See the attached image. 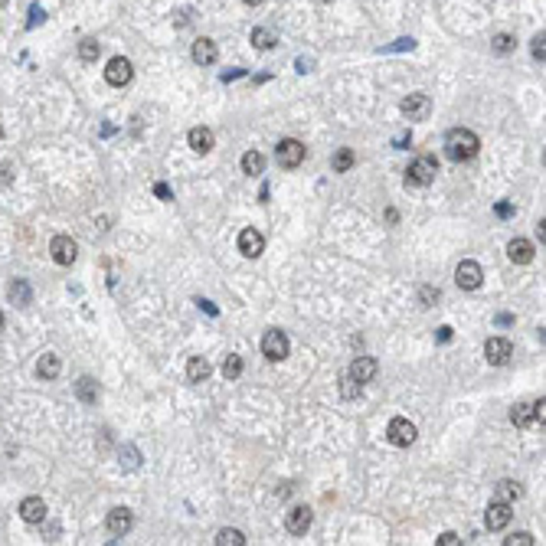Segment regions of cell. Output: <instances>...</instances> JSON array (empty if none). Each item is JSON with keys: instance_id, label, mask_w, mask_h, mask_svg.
Masks as SVG:
<instances>
[{"instance_id": "32", "label": "cell", "mask_w": 546, "mask_h": 546, "mask_svg": "<svg viewBox=\"0 0 546 546\" xmlns=\"http://www.w3.org/2000/svg\"><path fill=\"white\" fill-rule=\"evenodd\" d=\"M514 46H517V43H514V37H510V33H497V37H494V52H500V56L514 52Z\"/></svg>"}, {"instance_id": "30", "label": "cell", "mask_w": 546, "mask_h": 546, "mask_svg": "<svg viewBox=\"0 0 546 546\" xmlns=\"http://www.w3.org/2000/svg\"><path fill=\"white\" fill-rule=\"evenodd\" d=\"M523 491H520V485H517V481H500V485H497V500H517V497H520Z\"/></svg>"}, {"instance_id": "22", "label": "cell", "mask_w": 546, "mask_h": 546, "mask_svg": "<svg viewBox=\"0 0 546 546\" xmlns=\"http://www.w3.org/2000/svg\"><path fill=\"white\" fill-rule=\"evenodd\" d=\"M206 376H210V363L203 360V357H190L186 360V380L190 383H203Z\"/></svg>"}, {"instance_id": "48", "label": "cell", "mask_w": 546, "mask_h": 546, "mask_svg": "<svg viewBox=\"0 0 546 546\" xmlns=\"http://www.w3.org/2000/svg\"><path fill=\"white\" fill-rule=\"evenodd\" d=\"M3 3H7V0H0V7H3Z\"/></svg>"}, {"instance_id": "2", "label": "cell", "mask_w": 546, "mask_h": 546, "mask_svg": "<svg viewBox=\"0 0 546 546\" xmlns=\"http://www.w3.org/2000/svg\"><path fill=\"white\" fill-rule=\"evenodd\" d=\"M304 154H308V148H304L301 141H295V137H285V141H278V148H275V161L282 164L285 170H295V167L304 161Z\"/></svg>"}, {"instance_id": "40", "label": "cell", "mask_w": 546, "mask_h": 546, "mask_svg": "<svg viewBox=\"0 0 546 546\" xmlns=\"http://www.w3.org/2000/svg\"><path fill=\"white\" fill-rule=\"evenodd\" d=\"M154 193H157L161 199H174V193H170V186H167V184H157V186H154Z\"/></svg>"}, {"instance_id": "12", "label": "cell", "mask_w": 546, "mask_h": 546, "mask_svg": "<svg viewBox=\"0 0 546 546\" xmlns=\"http://www.w3.org/2000/svg\"><path fill=\"white\" fill-rule=\"evenodd\" d=\"M239 252L246 259H259L262 252H265V236H262L259 229H242L239 233Z\"/></svg>"}, {"instance_id": "26", "label": "cell", "mask_w": 546, "mask_h": 546, "mask_svg": "<svg viewBox=\"0 0 546 546\" xmlns=\"http://www.w3.org/2000/svg\"><path fill=\"white\" fill-rule=\"evenodd\" d=\"M275 43H278V39H275L272 30H265V26H255V30H252V46H255V50H272Z\"/></svg>"}, {"instance_id": "7", "label": "cell", "mask_w": 546, "mask_h": 546, "mask_svg": "<svg viewBox=\"0 0 546 546\" xmlns=\"http://www.w3.org/2000/svg\"><path fill=\"white\" fill-rule=\"evenodd\" d=\"M481 278H485V272H481V265L471 259H465L458 269H455V282H458V288H465V291L481 288Z\"/></svg>"}, {"instance_id": "47", "label": "cell", "mask_w": 546, "mask_h": 546, "mask_svg": "<svg viewBox=\"0 0 546 546\" xmlns=\"http://www.w3.org/2000/svg\"><path fill=\"white\" fill-rule=\"evenodd\" d=\"M318 3H331V0H318Z\"/></svg>"}, {"instance_id": "46", "label": "cell", "mask_w": 546, "mask_h": 546, "mask_svg": "<svg viewBox=\"0 0 546 546\" xmlns=\"http://www.w3.org/2000/svg\"><path fill=\"white\" fill-rule=\"evenodd\" d=\"M0 331H3V314H0Z\"/></svg>"}, {"instance_id": "5", "label": "cell", "mask_w": 546, "mask_h": 546, "mask_svg": "<svg viewBox=\"0 0 546 546\" xmlns=\"http://www.w3.org/2000/svg\"><path fill=\"white\" fill-rule=\"evenodd\" d=\"M402 115L409 118V121H425L429 118V112H432V99L425 95V92H412L409 99H402Z\"/></svg>"}, {"instance_id": "18", "label": "cell", "mask_w": 546, "mask_h": 546, "mask_svg": "<svg viewBox=\"0 0 546 546\" xmlns=\"http://www.w3.org/2000/svg\"><path fill=\"white\" fill-rule=\"evenodd\" d=\"M193 62H199V66H213L216 62V43L206 37H199L197 43H193Z\"/></svg>"}, {"instance_id": "15", "label": "cell", "mask_w": 546, "mask_h": 546, "mask_svg": "<svg viewBox=\"0 0 546 546\" xmlns=\"http://www.w3.org/2000/svg\"><path fill=\"white\" fill-rule=\"evenodd\" d=\"M376 370H380V363L373 360V357H357L353 367H350V380L353 383H370L373 376H376Z\"/></svg>"}, {"instance_id": "17", "label": "cell", "mask_w": 546, "mask_h": 546, "mask_svg": "<svg viewBox=\"0 0 546 546\" xmlns=\"http://www.w3.org/2000/svg\"><path fill=\"white\" fill-rule=\"evenodd\" d=\"M20 517H23L26 523L46 520V504H43V497H26L23 504H20Z\"/></svg>"}, {"instance_id": "16", "label": "cell", "mask_w": 546, "mask_h": 546, "mask_svg": "<svg viewBox=\"0 0 546 546\" xmlns=\"http://www.w3.org/2000/svg\"><path fill=\"white\" fill-rule=\"evenodd\" d=\"M534 242L530 239H510V246H507V255L510 262H517V265H527V262H534Z\"/></svg>"}, {"instance_id": "43", "label": "cell", "mask_w": 546, "mask_h": 546, "mask_svg": "<svg viewBox=\"0 0 546 546\" xmlns=\"http://www.w3.org/2000/svg\"><path fill=\"white\" fill-rule=\"evenodd\" d=\"M438 340L448 344V340H451V327H438Z\"/></svg>"}, {"instance_id": "9", "label": "cell", "mask_w": 546, "mask_h": 546, "mask_svg": "<svg viewBox=\"0 0 546 546\" xmlns=\"http://www.w3.org/2000/svg\"><path fill=\"white\" fill-rule=\"evenodd\" d=\"M50 252H52V262H56V265H72L75 255H79V246H75V239H69V236H56L50 242Z\"/></svg>"}, {"instance_id": "36", "label": "cell", "mask_w": 546, "mask_h": 546, "mask_svg": "<svg viewBox=\"0 0 546 546\" xmlns=\"http://www.w3.org/2000/svg\"><path fill=\"white\" fill-rule=\"evenodd\" d=\"M534 419H536L540 425L546 422V399H543V396H540V399L534 402Z\"/></svg>"}, {"instance_id": "19", "label": "cell", "mask_w": 546, "mask_h": 546, "mask_svg": "<svg viewBox=\"0 0 546 546\" xmlns=\"http://www.w3.org/2000/svg\"><path fill=\"white\" fill-rule=\"evenodd\" d=\"M186 141H190V148L197 150V154H210L213 150V131L210 128H193V131L186 135Z\"/></svg>"}, {"instance_id": "10", "label": "cell", "mask_w": 546, "mask_h": 546, "mask_svg": "<svg viewBox=\"0 0 546 546\" xmlns=\"http://www.w3.org/2000/svg\"><path fill=\"white\" fill-rule=\"evenodd\" d=\"M485 357L487 363H494V367H504V363L514 357V347H510L507 337H491L485 344Z\"/></svg>"}, {"instance_id": "21", "label": "cell", "mask_w": 546, "mask_h": 546, "mask_svg": "<svg viewBox=\"0 0 546 546\" xmlns=\"http://www.w3.org/2000/svg\"><path fill=\"white\" fill-rule=\"evenodd\" d=\"M59 370H62V360L56 357V353H43V357H39L37 373L43 376V380H56V376H59Z\"/></svg>"}, {"instance_id": "33", "label": "cell", "mask_w": 546, "mask_h": 546, "mask_svg": "<svg viewBox=\"0 0 546 546\" xmlns=\"http://www.w3.org/2000/svg\"><path fill=\"white\" fill-rule=\"evenodd\" d=\"M504 543H507V546H534L536 540H534L530 534H514V536H507Z\"/></svg>"}, {"instance_id": "24", "label": "cell", "mask_w": 546, "mask_h": 546, "mask_svg": "<svg viewBox=\"0 0 546 546\" xmlns=\"http://www.w3.org/2000/svg\"><path fill=\"white\" fill-rule=\"evenodd\" d=\"M353 164H357V154H353L350 148H340V150L334 154V161H331V167H334V174H347V170L353 167Z\"/></svg>"}, {"instance_id": "6", "label": "cell", "mask_w": 546, "mask_h": 546, "mask_svg": "<svg viewBox=\"0 0 546 546\" xmlns=\"http://www.w3.org/2000/svg\"><path fill=\"white\" fill-rule=\"evenodd\" d=\"M131 75H135V69H131V62L124 59V56H115V59H108V66H105V82L115 88L128 86Z\"/></svg>"}, {"instance_id": "14", "label": "cell", "mask_w": 546, "mask_h": 546, "mask_svg": "<svg viewBox=\"0 0 546 546\" xmlns=\"http://www.w3.org/2000/svg\"><path fill=\"white\" fill-rule=\"evenodd\" d=\"M285 527H288V534L304 536L311 527V507H291L285 514Z\"/></svg>"}, {"instance_id": "1", "label": "cell", "mask_w": 546, "mask_h": 546, "mask_svg": "<svg viewBox=\"0 0 546 546\" xmlns=\"http://www.w3.org/2000/svg\"><path fill=\"white\" fill-rule=\"evenodd\" d=\"M478 150H481V141L468 128H451L445 135V154L455 164H465V161H471V157H478Z\"/></svg>"}, {"instance_id": "37", "label": "cell", "mask_w": 546, "mask_h": 546, "mask_svg": "<svg viewBox=\"0 0 546 546\" xmlns=\"http://www.w3.org/2000/svg\"><path fill=\"white\" fill-rule=\"evenodd\" d=\"M344 396H360V383L353 386V380L347 376V380H344Z\"/></svg>"}, {"instance_id": "3", "label": "cell", "mask_w": 546, "mask_h": 546, "mask_svg": "<svg viewBox=\"0 0 546 546\" xmlns=\"http://www.w3.org/2000/svg\"><path fill=\"white\" fill-rule=\"evenodd\" d=\"M438 174V164L435 157H419V161L409 164V170H406V186H429Z\"/></svg>"}, {"instance_id": "38", "label": "cell", "mask_w": 546, "mask_h": 546, "mask_svg": "<svg viewBox=\"0 0 546 546\" xmlns=\"http://www.w3.org/2000/svg\"><path fill=\"white\" fill-rule=\"evenodd\" d=\"M494 213L500 216V220H507V216H514V206H510V203H497Z\"/></svg>"}, {"instance_id": "11", "label": "cell", "mask_w": 546, "mask_h": 546, "mask_svg": "<svg viewBox=\"0 0 546 546\" xmlns=\"http://www.w3.org/2000/svg\"><path fill=\"white\" fill-rule=\"evenodd\" d=\"M510 517H514V507H510L507 500H494L485 514V527L487 530H504L510 523Z\"/></svg>"}, {"instance_id": "45", "label": "cell", "mask_w": 546, "mask_h": 546, "mask_svg": "<svg viewBox=\"0 0 546 546\" xmlns=\"http://www.w3.org/2000/svg\"><path fill=\"white\" fill-rule=\"evenodd\" d=\"M242 3H248V7H259L262 0H242Z\"/></svg>"}, {"instance_id": "23", "label": "cell", "mask_w": 546, "mask_h": 546, "mask_svg": "<svg viewBox=\"0 0 546 546\" xmlns=\"http://www.w3.org/2000/svg\"><path fill=\"white\" fill-rule=\"evenodd\" d=\"M242 170H246L248 177H259L262 170H265V157H262L259 150H246V154H242Z\"/></svg>"}, {"instance_id": "8", "label": "cell", "mask_w": 546, "mask_h": 546, "mask_svg": "<svg viewBox=\"0 0 546 546\" xmlns=\"http://www.w3.org/2000/svg\"><path fill=\"white\" fill-rule=\"evenodd\" d=\"M262 353H265L269 360H285L288 337L282 334V331H265V337H262Z\"/></svg>"}, {"instance_id": "13", "label": "cell", "mask_w": 546, "mask_h": 546, "mask_svg": "<svg viewBox=\"0 0 546 546\" xmlns=\"http://www.w3.org/2000/svg\"><path fill=\"white\" fill-rule=\"evenodd\" d=\"M131 510L128 507H115L112 514H108V534L115 536V540H121V536L131 534Z\"/></svg>"}, {"instance_id": "31", "label": "cell", "mask_w": 546, "mask_h": 546, "mask_svg": "<svg viewBox=\"0 0 546 546\" xmlns=\"http://www.w3.org/2000/svg\"><path fill=\"white\" fill-rule=\"evenodd\" d=\"M216 543L220 546H242L246 543V536L239 534V530H220V534H216Z\"/></svg>"}, {"instance_id": "44", "label": "cell", "mask_w": 546, "mask_h": 546, "mask_svg": "<svg viewBox=\"0 0 546 546\" xmlns=\"http://www.w3.org/2000/svg\"><path fill=\"white\" fill-rule=\"evenodd\" d=\"M39 17H46V13H39V7H33V20H30V26H37Z\"/></svg>"}, {"instance_id": "25", "label": "cell", "mask_w": 546, "mask_h": 546, "mask_svg": "<svg viewBox=\"0 0 546 546\" xmlns=\"http://www.w3.org/2000/svg\"><path fill=\"white\" fill-rule=\"evenodd\" d=\"M510 422L527 429V425L534 422V406H530V402H517V406L510 409Z\"/></svg>"}, {"instance_id": "4", "label": "cell", "mask_w": 546, "mask_h": 546, "mask_svg": "<svg viewBox=\"0 0 546 546\" xmlns=\"http://www.w3.org/2000/svg\"><path fill=\"white\" fill-rule=\"evenodd\" d=\"M386 438L396 448H409L412 442H416V425H412L409 419L396 416V419H389V425H386Z\"/></svg>"}, {"instance_id": "41", "label": "cell", "mask_w": 546, "mask_h": 546, "mask_svg": "<svg viewBox=\"0 0 546 546\" xmlns=\"http://www.w3.org/2000/svg\"><path fill=\"white\" fill-rule=\"evenodd\" d=\"M0 184H10V167L7 164H0Z\"/></svg>"}, {"instance_id": "28", "label": "cell", "mask_w": 546, "mask_h": 546, "mask_svg": "<svg viewBox=\"0 0 546 546\" xmlns=\"http://www.w3.org/2000/svg\"><path fill=\"white\" fill-rule=\"evenodd\" d=\"M99 52H101V46H99V39H82V43H79V59L82 62H95L99 59Z\"/></svg>"}, {"instance_id": "27", "label": "cell", "mask_w": 546, "mask_h": 546, "mask_svg": "<svg viewBox=\"0 0 546 546\" xmlns=\"http://www.w3.org/2000/svg\"><path fill=\"white\" fill-rule=\"evenodd\" d=\"M75 393H79V399H82V402H95V399H99V386H95V380L82 376V380L75 383Z\"/></svg>"}, {"instance_id": "34", "label": "cell", "mask_w": 546, "mask_h": 546, "mask_svg": "<svg viewBox=\"0 0 546 546\" xmlns=\"http://www.w3.org/2000/svg\"><path fill=\"white\" fill-rule=\"evenodd\" d=\"M419 298H422V304H425V308H432L435 301H438V288H429V285H425L422 291H419Z\"/></svg>"}, {"instance_id": "20", "label": "cell", "mask_w": 546, "mask_h": 546, "mask_svg": "<svg viewBox=\"0 0 546 546\" xmlns=\"http://www.w3.org/2000/svg\"><path fill=\"white\" fill-rule=\"evenodd\" d=\"M7 295H10V301L17 308H26V304L33 301V291H30V285H26L23 278H13L10 288H7Z\"/></svg>"}, {"instance_id": "39", "label": "cell", "mask_w": 546, "mask_h": 546, "mask_svg": "<svg viewBox=\"0 0 546 546\" xmlns=\"http://www.w3.org/2000/svg\"><path fill=\"white\" fill-rule=\"evenodd\" d=\"M438 543H442V546H458L461 540H458V534H442V536H438Z\"/></svg>"}, {"instance_id": "29", "label": "cell", "mask_w": 546, "mask_h": 546, "mask_svg": "<svg viewBox=\"0 0 546 546\" xmlns=\"http://www.w3.org/2000/svg\"><path fill=\"white\" fill-rule=\"evenodd\" d=\"M223 376L226 380H239V376H242V357H239V353H229L223 360Z\"/></svg>"}, {"instance_id": "42", "label": "cell", "mask_w": 546, "mask_h": 546, "mask_svg": "<svg viewBox=\"0 0 546 546\" xmlns=\"http://www.w3.org/2000/svg\"><path fill=\"white\" fill-rule=\"evenodd\" d=\"M199 308L206 311V314H210V318H216V304H210V301H197Z\"/></svg>"}, {"instance_id": "35", "label": "cell", "mask_w": 546, "mask_h": 546, "mask_svg": "<svg viewBox=\"0 0 546 546\" xmlns=\"http://www.w3.org/2000/svg\"><path fill=\"white\" fill-rule=\"evenodd\" d=\"M534 59H540V62L546 59V37H543V33L534 37Z\"/></svg>"}]
</instances>
